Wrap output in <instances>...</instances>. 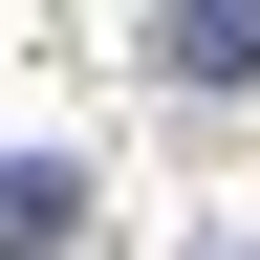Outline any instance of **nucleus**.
I'll use <instances>...</instances> for the list:
<instances>
[{"label":"nucleus","instance_id":"obj_1","mask_svg":"<svg viewBox=\"0 0 260 260\" xmlns=\"http://www.w3.org/2000/svg\"><path fill=\"white\" fill-rule=\"evenodd\" d=\"M87 239V174H65V152H0V260H65Z\"/></svg>","mask_w":260,"mask_h":260},{"label":"nucleus","instance_id":"obj_2","mask_svg":"<svg viewBox=\"0 0 260 260\" xmlns=\"http://www.w3.org/2000/svg\"><path fill=\"white\" fill-rule=\"evenodd\" d=\"M152 65H174V87H260V0H174Z\"/></svg>","mask_w":260,"mask_h":260}]
</instances>
